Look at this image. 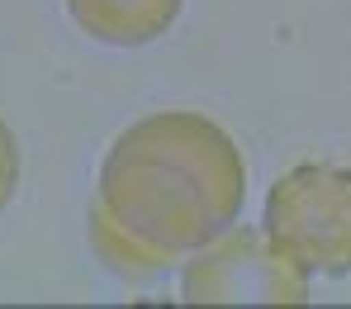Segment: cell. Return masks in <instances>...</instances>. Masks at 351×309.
I'll list each match as a JSON object with an SVG mask.
<instances>
[{"instance_id":"cell-1","label":"cell","mask_w":351,"mask_h":309,"mask_svg":"<svg viewBox=\"0 0 351 309\" xmlns=\"http://www.w3.org/2000/svg\"><path fill=\"white\" fill-rule=\"evenodd\" d=\"M242 200L247 167L237 143L223 124L195 110H162L128 124L95 181V205L176 266L228 233Z\"/></svg>"},{"instance_id":"cell-2","label":"cell","mask_w":351,"mask_h":309,"mask_svg":"<svg viewBox=\"0 0 351 309\" xmlns=\"http://www.w3.org/2000/svg\"><path fill=\"white\" fill-rule=\"evenodd\" d=\"M266 238L308 276L351 271V172L304 162L266 190Z\"/></svg>"},{"instance_id":"cell-3","label":"cell","mask_w":351,"mask_h":309,"mask_svg":"<svg viewBox=\"0 0 351 309\" xmlns=\"http://www.w3.org/2000/svg\"><path fill=\"white\" fill-rule=\"evenodd\" d=\"M185 305H304L308 271L266 238V229H228L185 257Z\"/></svg>"},{"instance_id":"cell-4","label":"cell","mask_w":351,"mask_h":309,"mask_svg":"<svg viewBox=\"0 0 351 309\" xmlns=\"http://www.w3.org/2000/svg\"><path fill=\"white\" fill-rule=\"evenodd\" d=\"M185 0H66L76 29L110 48H143L176 24Z\"/></svg>"},{"instance_id":"cell-5","label":"cell","mask_w":351,"mask_h":309,"mask_svg":"<svg viewBox=\"0 0 351 309\" xmlns=\"http://www.w3.org/2000/svg\"><path fill=\"white\" fill-rule=\"evenodd\" d=\"M90 247H95L100 266H110L123 281H157V276L176 271L171 257H162V252H152L147 243H138V238H133L123 224H114L100 205H90Z\"/></svg>"},{"instance_id":"cell-6","label":"cell","mask_w":351,"mask_h":309,"mask_svg":"<svg viewBox=\"0 0 351 309\" xmlns=\"http://www.w3.org/2000/svg\"><path fill=\"white\" fill-rule=\"evenodd\" d=\"M14 185H19V143H14L10 124L0 119V209L14 200Z\"/></svg>"}]
</instances>
